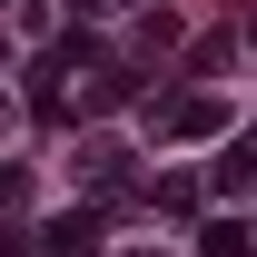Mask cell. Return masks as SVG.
<instances>
[{"label":"cell","instance_id":"1","mask_svg":"<svg viewBox=\"0 0 257 257\" xmlns=\"http://www.w3.org/2000/svg\"><path fill=\"white\" fill-rule=\"evenodd\" d=\"M218 119H227L218 99H178V109H159V128H168V139H208Z\"/></svg>","mask_w":257,"mask_h":257},{"label":"cell","instance_id":"2","mask_svg":"<svg viewBox=\"0 0 257 257\" xmlns=\"http://www.w3.org/2000/svg\"><path fill=\"white\" fill-rule=\"evenodd\" d=\"M208 178H218V188H227V198H237V188H257V149H227V159H218V168H208Z\"/></svg>","mask_w":257,"mask_h":257},{"label":"cell","instance_id":"3","mask_svg":"<svg viewBox=\"0 0 257 257\" xmlns=\"http://www.w3.org/2000/svg\"><path fill=\"white\" fill-rule=\"evenodd\" d=\"M89 237H99V218H60L50 227V257H89Z\"/></svg>","mask_w":257,"mask_h":257},{"label":"cell","instance_id":"4","mask_svg":"<svg viewBox=\"0 0 257 257\" xmlns=\"http://www.w3.org/2000/svg\"><path fill=\"white\" fill-rule=\"evenodd\" d=\"M208 257H247V227H227V218H218V227H208Z\"/></svg>","mask_w":257,"mask_h":257}]
</instances>
